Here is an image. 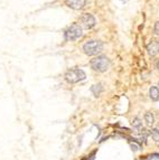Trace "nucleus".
Returning <instances> with one entry per match:
<instances>
[{"label": "nucleus", "mask_w": 159, "mask_h": 160, "mask_svg": "<svg viewBox=\"0 0 159 160\" xmlns=\"http://www.w3.org/2000/svg\"><path fill=\"white\" fill-rule=\"evenodd\" d=\"M110 59L107 56H98L91 61V67L96 72H105L110 67Z\"/></svg>", "instance_id": "obj_1"}, {"label": "nucleus", "mask_w": 159, "mask_h": 160, "mask_svg": "<svg viewBox=\"0 0 159 160\" xmlns=\"http://www.w3.org/2000/svg\"><path fill=\"white\" fill-rule=\"evenodd\" d=\"M83 51L89 56L98 55L103 51V43L100 40H90L83 45Z\"/></svg>", "instance_id": "obj_2"}, {"label": "nucleus", "mask_w": 159, "mask_h": 160, "mask_svg": "<svg viewBox=\"0 0 159 160\" xmlns=\"http://www.w3.org/2000/svg\"><path fill=\"white\" fill-rule=\"evenodd\" d=\"M85 77H86L85 73L83 72L82 70H80V68L70 70V71H67L65 74L66 81L70 82V83H77V82L85 80Z\"/></svg>", "instance_id": "obj_3"}, {"label": "nucleus", "mask_w": 159, "mask_h": 160, "mask_svg": "<svg viewBox=\"0 0 159 160\" xmlns=\"http://www.w3.org/2000/svg\"><path fill=\"white\" fill-rule=\"evenodd\" d=\"M82 37V27L74 24L71 27H68V29L65 31V39L66 40H76Z\"/></svg>", "instance_id": "obj_4"}, {"label": "nucleus", "mask_w": 159, "mask_h": 160, "mask_svg": "<svg viewBox=\"0 0 159 160\" xmlns=\"http://www.w3.org/2000/svg\"><path fill=\"white\" fill-rule=\"evenodd\" d=\"M80 22H81V26L84 27L86 29H91L95 26V18H94L92 15L90 14H84L82 15V17L80 18Z\"/></svg>", "instance_id": "obj_5"}, {"label": "nucleus", "mask_w": 159, "mask_h": 160, "mask_svg": "<svg viewBox=\"0 0 159 160\" xmlns=\"http://www.w3.org/2000/svg\"><path fill=\"white\" fill-rule=\"evenodd\" d=\"M65 2L70 8L75 9V10H79V9H82L85 6L86 0H65Z\"/></svg>", "instance_id": "obj_6"}, {"label": "nucleus", "mask_w": 159, "mask_h": 160, "mask_svg": "<svg viewBox=\"0 0 159 160\" xmlns=\"http://www.w3.org/2000/svg\"><path fill=\"white\" fill-rule=\"evenodd\" d=\"M147 51L150 55H156L159 53V42H151L147 46Z\"/></svg>", "instance_id": "obj_7"}, {"label": "nucleus", "mask_w": 159, "mask_h": 160, "mask_svg": "<svg viewBox=\"0 0 159 160\" xmlns=\"http://www.w3.org/2000/svg\"><path fill=\"white\" fill-rule=\"evenodd\" d=\"M149 95H150L151 100H153V101H157V100L159 99V90H158V87H156V86L150 87V90H149Z\"/></svg>", "instance_id": "obj_8"}, {"label": "nucleus", "mask_w": 159, "mask_h": 160, "mask_svg": "<svg viewBox=\"0 0 159 160\" xmlns=\"http://www.w3.org/2000/svg\"><path fill=\"white\" fill-rule=\"evenodd\" d=\"M132 128L136 130V132H141V131H144V129H142V123H141L140 119L136 118V119L132 121Z\"/></svg>", "instance_id": "obj_9"}, {"label": "nucleus", "mask_w": 159, "mask_h": 160, "mask_svg": "<svg viewBox=\"0 0 159 160\" xmlns=\"http://www.w3.org/2000/svg\"><path fill=\"white\" fill-rule=\"evenodd\" d=\"M145 121L146 123L148 125H152L153 122H155V118H153V114L150 113V112H147L145 114Z\"/></svg>", "instance_id": "obj_10"}, {"label": "nucleus", "mask_w": 159, "mask_h": 160, "mask_svg": "<svg viewBox=\"0 0 159 160\" xmlns=\"http://www.w3.org/2000/svg\"><path fill=\"white\" fill-rule=\"evenodd\" d=\"M91 91L93 92V94L95 96H99V95L101 94V92L103 91V87H102V84H98V85H93L92 88H91Z\"/></svg>", "instance_id": "obj_11"}, {"label": "nucleus", "mask_w": 159, "mask_h": 160, "mask_svg": "<svg viewBox=\"0 0 159 160\" xmlns=\"http://www.w3.org/2000/svg\"><path fill=\"white\" fill-rule=\"evenodd\" d=\"M150 134H151L152 139L156 141V142H158L159 143V130L158 129H152L150 131Z\"/></svg>", "instance_id": "obj_12"}, {"label": "nucleus", "mask_w": 159, "mask_h": 160, "mask_svg": "<svg viewBox=\"0 0 159 160\" xmlns=\"http://www.w3.org/2000/svg\"><path fill=\"white\" fill-rule=\"evenodd\" d=\"M155 34L159 35V22H157L155 25Z\"/></svg>", "instance_id": "obj_13"}, {"label": "nucleus", "mask_w": 159, "mask_h": 160, "mask_svg": "<svg viewBox=\"0 0 159 160\" xmlns=\"http://www.w3.org/2000/svg\"><path fill=\"white\" fill-rule=\"evenodd\" d=\"M94 154H95V152H93L91 156H89V157H85L83 160H94Z\"/></svg>", "instance_id": "obj_14"}, {"label": "nucleus", "mask_w": 159, "mask_h": 160, "mask_svg": "<svg viewBox=\"0 0 159 160\" xmlns=\"http://www.w3.org/2000/svg\"><path fill=\"white\" fill-rule=\"evenodd\" d=\"M150 158H155V159H159V154L158 153H153L150 156Z\"/></svg>", "instance_id": "obj_15"}, {"label": "nucleus", "mask_w": 159, "mask_h": 160, "mask_svg": "<svg viewBox=\"0 0 159 160\" xmlns=\"http://www.w3.org/2000/svg\"><path fill=\"white\" fill-rule=\"evenodd\" d=\"M158 68H159V63H158Z\"/></svg>", "instance_id": "obj_16"}]
</instances>
